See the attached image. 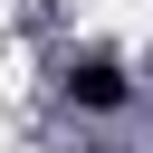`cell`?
<instances>
[{
    "label": "cell",
    "instance_id": "6da1fadb",
    "mask_svg": "<svg viewBox=\"0 0 153 153\" xmlns=\"http://www.w3.org/2000/svg\"><path fill=\"white\" fill-rule=\"evenodd\" d=\"M57 96H67V105H86V115H115L134 86H124V67H115V57H96V48H86V57H67V67H57Z\"/></svg>",
    "mask_w": 153,
    "mask_h": 153
}]
</instances>
